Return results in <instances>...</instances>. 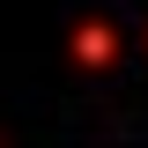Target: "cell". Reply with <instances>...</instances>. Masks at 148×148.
I'll list each match as a JSON object with an SVG mask.
<instances>
[{
  "instance_id": "cell-1",
  "label": "cell",
  "mask_w": 148,
  "mask_h": 148,
  "mask_svg": "<svg viewBox=\"0 0 148 148\" xmlns=\"http://www.w3.org/2000/svg\"><path fill=\"white\" fill-rule=\"evenodd\" d=\"M67 59H74V74H111L119 59H126V30H119L111 15H74Z\"/></svg>"
},
{
  "instance_id": "cell-2",
  "label": "cell",
  "mask_w": 148,
  "mask_h": 148,
  "mask_svg": "<svg viewBox=\"0 0 148 148\" xmlns=\"http://www.w3.org/2000/svg\"><path fill=\"white\" fill-rule=\"evenodd\" d=\"M141 52H148V30H141Z\"/></svg>"
}]
</instances>
